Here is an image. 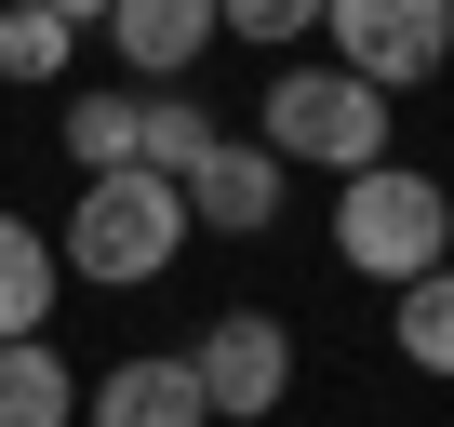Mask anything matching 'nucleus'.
Masks as SVG:
<instances>
[{
	"label": "nucleus",
	"instance_id": "nucleus-1",
	"mask_svg": "<svg viewBox=\"0 0 454 427\" xmlns=\"http://www.w3.org/2000/svg\"><path fill=\"white\" fill-rule=\"evenodd\" d=\"M81 281H160L174 254H187V187L174 174H147V160H121V174H81V214H67V241H54Z\"/></svg>",
	"mask_w": 454,
	"mask_h": 427
},
{
	"label": "nucleus",
	"instance_id": "nucleus-2",
	"mask_svg": "<svg viewBox=\"0 0 454 427\" xmlns=\"http://www.w3.org/2000/svg\"><path fill=\"white\" fill-rule=\"evenodd\" d=\"M334 254L361 268V281H427V268H454V200L427 187V174H401V160H374V174H348L334 187Z\"/></svg>",
	"mask_w": 454,
	"mask_h": 427
},
{
	"label": "nucleus",
	"instance_id": "nucleus-3",
	"mask_svg": "<svg viewBox=\"0 0 454 427\" xmlns=\"http://www.w3.org/2000/svg\"><path fill=\"white\" fill-rule=\"evenodd\" d=\"M268 147H281V160H321V174L348 187V174L387 160V94H374L361 67H281V81H268Z\"/></svg>",
	"mask_w": 454,
	"mask_h": 427
},
{
	"label": "nucleus",
	"instance_id": "nucleus-4",
	"mask_svg": "<svg viewBox=\"0 0 454 427\" xmlns=\"http://www.w3.org/2000/svg\"><path fill=\"white\" fill-rule=\"evenodd\" d=\"M334 67H361L374 94H401V81H441V54H454V0H334Z\"/></svg>",
	"mask_w": 454,
	"mask_h": 427
},
{
	"label": "nucleus",
	"instance_id": "nucleus-5",
	"mask_svg": "<svg viewBox=\"0 0 454 427\" xmlns=\"http://www.w3.org/2000/svg\"><path fill=\"white\" fill-rule=\"evenodd\" d=\"M187 374H200V400H214L227 427H254V414H281V387H294V334H281L268 307H227V321H200Z\"/></svg>",
	"mask_w": 454,
	"mask_h": 427
},
{
	"label": "nucleus",
	"instance_id": "nucleus-6",
	"mask_svg": "<svg viewBox=\"0 0 454 427\" xmlns=\"http://www.w3.org/2000/svg\"><path fill=\"white\" fill-rule=\"evenodd\" d=\"M187 228H227V241L281 228V147H268V134H254V147H227V134H214V160L187 174Z\"/></svg>",
	"mask_w": 454,
	"mask_h": 427
},
{
	"label": "nucleus",
	"instance_id": "nucleus-7",
	"mask_svg": "<svg viewBox=\"0 0 454 427\" xmlns=\"http://www.w3.org/2000/svg\"><path fill=\"white\" fill-rule=\"evenodd\" d=\"M214 27H227V0H121L107 14V41H121V67L160 94V81H187L200 54H214Z\"/></svg>",
	"mask_w": 454,
	"mask_h": 427
},
{
	"label": "nucleus",
	"instance_id": "nucleus-8",
	"mask_svg": "<svg viewBox=\"0 0 454 427\" xmlns=\"http://www.w3.org/2000/svg\"><path fill=\"white\" fill-rule=\"evenodd\" d=\"M81 414L94 427H214V400H200L187 361H121L107 387H81Z\"/></svg>",
	"mask_w": 454,
	"mask_h": 427
},
{
	"label": "nucleus",
	"instance_id": "nucleus-9",
	"mask_svg": "<svg viewBox=\"0 0 454 427\" xmlns=\"http://www.w3.org/2000/svg\"><path fill=\"white\" fill-rule=\"evenodd\" d=\"M0 427H81V374H67L41 334L0 347Z\"/></svg>",
	"mask_w": 454,
	"mask_h": 427
},
{
	"label": "nucleus",
	"instance_id": "nucleus-10",
	"mask_svg": "<svg viewBox=\"0 0 454 427\" xmlns=\"http://www.w3.org/2000/svg\"><path fill=\"white\" fill-rule=\"evenodd\" d=\"M54 268H67V254H54L41 228H27V214H0V347L54 321Z\"/></svg>",
	"mask_w": 454,
	"mask_h": 427
},
{
	"label": "nucleus",
	"instance_id": "nucleus-11",
	"mask_svg": "<svg viewBox=\"0 0 454 427\" xmlns=\"http://www.w3.org/2000/svg\"><path fill=\"white\" fill-rule=\"evenodd\" d=\"M134 160H147V174H174V187H187V174H200V160H214V107H187V94H174V81H160V94H147V107H134Z\"/></svg>",
	"mask_w": 454,
	"mask_h": 427
},
{
	"label": "nucleus",
	"instance_id": "nucleus-12",
	"mask_svg": "<svg viewBox=\"0 0 454 427\" xmlns=\"http://www.w3.org/2000/svg\"><path fill=\"white\" fill-rule=\"evenodd\" d=\"M387 334H401V361H414V374H454V268H427V281H401V307H387Z\"/></svg>",
	"mask_w": 454,
	"mask_h": 427
},
{
	"label": "nucleus",
	"instance_id": "nucleus-13",
	"mask_svg": "<svg viewBox=\"0 0 454 427\" xmlns=\"http://www.w3.org/2000/svg\"><path fill=\"white\" fill-rule=\"evenodd\" d=\"M67 54H81V27H67V14H41V0H0V81H67Z\"/></svg>",
	"mask_w": 454,
	"mask_h": 427
},
{
	"label": "nucleus",
	"instance_id": "nucleus-14",
	"mask_svg": "<svg viewBox=\"0 0 454 427\" xmlns=\"http://www.w3.org/2000/svg\"><path fill=\"white\" fill-rule=\"evenodd\" d=\"M134 107H147V94H81V107H67V160H81V174H121V160H134Z\"/></svg>",
	"mask_w": 454,
	"mask_h": 427
},
{
	"label": "nucleus",
	"instance_id": "nucleus-15",
	"mask_svg": "<svg viewBox=\"0 0 454 427\" xmlns=\"http://www.w3.org/2000/svg\"><path fill=\"white\" fill-rule=\"evenodd\" d=\"M334 0H227V41H308Z\"/></svg>",
	"mask_w": 454,
	"mask_h": 427
},
{
	"label": "nucleus",
	"instance_id": "nucleus-16",
	"mask_svg": "<svg viewBox=\"0 0 454 427\" xmlns=\"http://www.w3.org/2000/svg\"><path fill=\"white\" fill-rule=\"evenodd\" d=\"M41 14H67V27H107V14H121V0H41Z\"/></svg>",
	"mask_w": 454,
	"mask_h": 427
}]
</instances>
